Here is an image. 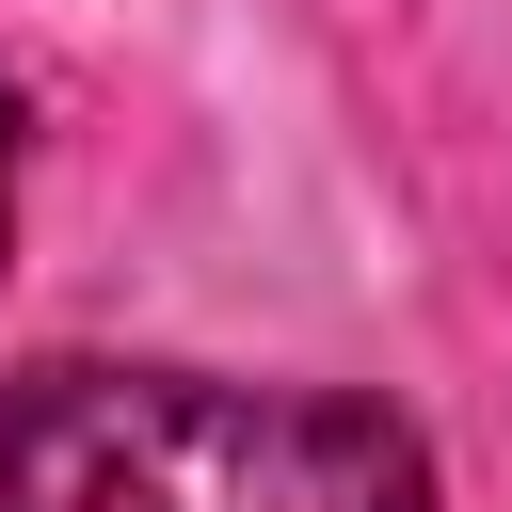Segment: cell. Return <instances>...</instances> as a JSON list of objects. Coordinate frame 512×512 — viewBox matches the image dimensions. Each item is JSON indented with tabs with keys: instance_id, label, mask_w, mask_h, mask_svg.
<instances>
[{
	"instance_id": "6da1fadb",
	"label": "cell",
	"mask_w": 512,
	"mask_h": 512,
	"mask_svg": "<svg viewBox=\"0 0 512 512\" xmlns=\"http://www.w3.org/2000/svg\"><path fill=\"white\" fill-rule=\"evenodd\" d=\"M0 512H432V448L336 384L48 352L0 384Z\"/></svg>"
},
{
	"instance_id": "7a4b0ae2",
	"label": "cell",
	"mask_w": 512,
	"mask_h": 512,
	"mask_svg": "<svg viewBox=\"0 0 512 512\" xmlns=\"http://www.w3.org/2000/svg\"><path fill=\"white\" fill-rule=\"evenodd\" d=\"M0 240H16V96H0Z\"/></svg>"
}]
</instances>
